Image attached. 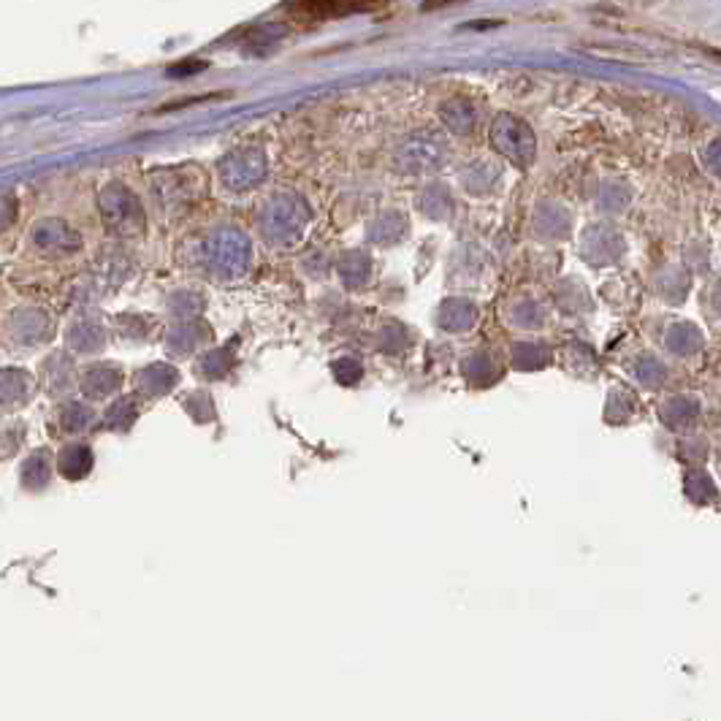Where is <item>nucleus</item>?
<instances>
[{"label":"nucleus","mask_w":721,"mask_h":721,"mask_svg":"<svg viewBox=\"0 0 721 721\" xmlns=\"http://www.w3.org/2000/svg\"><path fill=\"white\" fill-rule=\"evenodd\" d=\"M95 456L93 448L85 442H68L66 448L57 453V469L66 480H85L93 472Z\"/></svg>","instance_id":"nucleus-1"},{"label":"nucleus","mask_w":721,"mask_h":721,"mask_svg":"<svg viewBox=\"0 0 721 721\" xmlns=\"http://www.w3.org/2000/svg\"><path fill=\"white\" fill-rule=\"evenodd\" d=\"M52 480V453L36 450L19 467V483L25 491H44Z\"/></svg>","instance_id":"nucleus-2"},{"label":"nucleus","mask_w":721,"mask_h":721,"mask_svg":"<svg viewBox=\"0 0 721 721\" xmlns=\"http://www.w3.org/2000/svg\"><path fill=\"white\" fill-rule=\"evenodd\" d=\"M95 415L82 404H68L66 410L60 412V429L66 434H85L93 429Z\"/></svg>","instance_id":"nucleus-3"},{"label":"nucleus","mask_w":721,"mask_h":721,"mask_svg":"<svg viewBox=\"0 0 721 721\" xmlns=\"http://www.w3.org/2000/svg\"><path fill=\"white\" fill-rule=\"evenodd\" d=\"M133 418H136V410L133 404L128 402H117L112 410L106 412V426L114 431H128L133 426Z\"/></svg>","instance_id":"nucleus-4"},{"label":"nucleus","mask_w":721,"mask_h":721,"mask_svg":"<svg viewBox=\"0 0 721 721\" xmlns=\"http://www.w3.org/2000/svg\"><path fill=\"white\" fill-rule=\"evenodd\" d=\"M174 383H177L174 372L163 369V366H155V369H152V377H150V372H147V377H144V388H147L150 394H163V391L171 388Z\"/></svg>","instance_id":"nucleus-5"}]
</instances>
